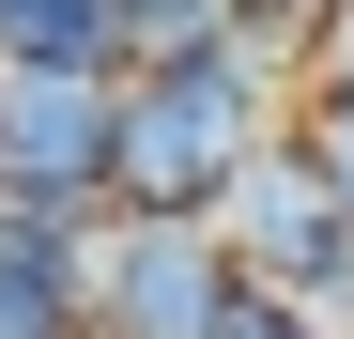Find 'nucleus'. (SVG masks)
Returning a JSON list of instances; mask_svg holds the SVG:
<instances>
[{"mask_svg": "<svg viewBox=\"0 0 354 339\" xmlns=\"http://www.w3.org/2000/svg\"><path fill=\"white\" fill-rule=\"evenodd\" d=\"M0 339H93V232L0 216Z\"/></svg>", "mask_w": 354, "mask_h": 339, "instance_id": "20e7f679", "label": "nucleus"}, {"mask_svg": "<svg viewBox=\"0 0 354 339\" xmlns=\"http://www.w3.org/2000/svg\"><path fill=\"white\" fill-rule=\"evenodd\" d=\"M292 124H308V154L354 185V77H308V108H292Z\"/></svg>", "mask_w": 354, "mask_h": 339, "instance_id": "0eeeda50", "label": "nucleus"}, {"mask_svg": "<svg viewBox=\"0 0 354 339\" xmlns=\"http://www.w3.org/2000/svg\"><path fill=\"white\" fill-rule=\"evenodd\" d=\"M247 309H262V277L201 216H108L93 232V339H231Z\"/></svg>", "mask_w": 354, "mask_h": 339, "instance_id": "7ed1b4c3", "label": "nucleus"}, {"mask_svg": "<svg viewBox=\"0 0 354 339\" xmlns=\"http://www.w3.org/2000/svg\"><path fill=\"white\" fill-rule=\"evenodd\" d=\"M231 339H324V324H308V309H277V293H262V309H247V324H231Z\"/></svg>", "mask_w": 354, "mask_h": 339, "instance_id": "6e6552de", "label": "nucleus"}, {"mask_svg": "<svg viewBox=\"0 0 354 339\" xmlns=\"http://www.w3.org/2000/svg\"><path fill=\"white\" fill-rule=\"evenodd\" d=\"M124 0H0V77H124Z\"/></svg>", "mask_w": 354, "mask_h": 339, "instance_id": "39448f33", "label": "nucleus"}, {"mask_svg": "<svg viewBox=\"0 0 354 339\" xmlns=\"http://www.w3.org/2000/svg\"><path fill=\"white\" fill-rule=\"evenodd\" d=\"M324 77H354V16H339V46H324Z\"/></svg>", "mask_w": 354, "mask_h": 339, "instance_id": "1a4fd4ad", "label": "nucleus"}, {"mask_svg": "<svg viewBox=\"0 0 354 339\" xmlns=\"http://www.w3.org/2000/svg\"><path fill=\"white\" fill-rule=\"evenodd\" d=\"M339 16H354V0H231V31H247V46H277L292 77H324V46H339Z\"/></svg>", "mask_w": 354, "mask_h": 339, "instance_id": "423d86ee", "label": "nucleus"}, {"mask_svg": "<svg viewBox=\"0 0 354 339\" xmlns=\"http://www.w3.org/2000/svg\"><path fill=\"white\" fill-rule=\"evenodd\" d=\"M292 108H308V77H292L277 46H247V31L124 77V216H201V232H231V201H247V170L292 139Z\"/></svg>", "mask_w": 354, "mask_h": 339, "instance_id": "f257e3e1", "label": "nucleus"}, {"mask_svg": "<svg viewBox=\"0 0 354 339\" xmlns=\"http://www.w3.org/2000/svg\"><path fill=\"white\" fill-rule=\"evenodd\" d=\"M0 216L46 232L124 216V77H0Z\"/></svg>", "mask_w": 354, "mask_h": 339, "instance_id": "f03ea898", "label": "nucleus"}]
</instances>
